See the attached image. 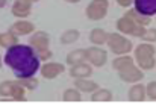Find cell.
I'll list each match as a JSON object with an SVG mask.
<instances>
[{"label":"cell","instance_id":"603a6c76","mask_svg":"<svg viewBox=\"0 0 156 106\" xmlns=\"http://www.w3.org/2000/svg\"><path fill=\"white\" fill-rule=\"evenodd\" d=\"M79 30H74V29H70V30H67V32H64V35L61 37V43L62 44H71V43H74L77 38H79Z\"/></svg>","mask_w":156,"mask_h":106},{"label":"cell","instance_id":"484cf974","mask_svg":"<svg viewBox=\"0 0 156 106\" xmlns=\"http://www.w3.org/2000/svg\"><path fill=\"white\" fill-rule=\"evenodd\" d=\"M141 38H143L144 41H147V43H155L156 41V29H147Z\"/></svg>","mask_w":156,"mask_h":106},{"label":"cell","instance_id":"9a60e30c","mask_svg":"<svg viewBox=\"0 0 156 106\" xmlns=\"http://www.w3.org/2000/svg\"><path fill=\"white\" fill-rule=\"evenodd\" d=\"M146 97H147V88L141 83H136L129 90V100L130 102H143Z\"/></svg>","mask_w":156,"mask_h":106},{"label":"cell","instance_id":"52a82bcc","mask_svg":"<svg viewBox=\"0 0 156 106\" xmlns=\"http://www.w3.org/2000/svg\"><path fill=\"white\" fill-rule=\"evenodd\" d=\"M64 65L59 62H47L41 67V74L46 79H55L56 76H59L61 73H64Z\"/></svg>","mask_w":156,"mask_h":106},{"label":"cell","instance_id":"836d02e7","mask_svg":"<svg viewBox=\"0 0 156 106\" xmlns=\"http://www.w3.org/2000/svg\"><path fill=\"white\" fill-rule=\"evenodd\" d=\"M0 35H2V34H0Z\"/></svg>","mask_w":156,"mask_h":106},{"label":"cell","instance_id":"cb8c5ba5","mask_svg":"<svg viewBox=\"0 0 156 106\" xmlns=\"http://www.w3.org/2000/svg\"><path fill=\"white\" fill-rule=\"evenodd\" d=\"M79 91H80L79 88H70V90H67L64 93V100L65 102H79L82 99V96H80Z\"/></svg>","mask_w":156,"mask_h":106},{"label":"cell","instance_id":"d6986e66","mask_svg":"<svg viewBox=\"0 0 156 106\" xmlns=\"http://www.w3.org/2000/svg\"><path fill=\"white\" fill-rule=\"evenodd\" d=\"M132 65H133V58H130V56H121V55H118V58H115L114 62H112V67L117 71H123V70H126V68H129Z\"/></svg>","mask_w":156,"mask_h":106},{"label":"cell","instance_id":"1f68e13d","mask_svg":"<svg viewBox=\"0 0 156 106\" xmlns=\"http://www.w3.org/2000/svg\"><path fill=\"white\" fill-rule=\"evenodd\" d=\"M27 2H30V3H35V2H38V0H27Z\"/></svg>","mask_w":156,"mask_h":106},{"label":"cell","instance_id":"ac0fdd59","mask_svg":"<svg viewBox=\"0 0 156 106\" xmlns=\"http://www.w3.org/2000/svg\"><path fill=\"white\" fill-rule=\"evenodd\" d=\"M108 37H109V34H106L103 29L96 27V29H93L91 34H90V41H91L93 44H96V46H102V44H105V43L108 41Z\"/></svg>","mask_w":156,"mask_h":106},{"label":"cell","instance_id":"7a4b0ae2","mask_svg":"<svg viewBox=\"0 0 156 106\" xmlns=\"http://www.w3.org/2000/svg\"><path fill=\"white\" fill-rule=\"evenodd\" d=\"M155 47L149 43L140 44L135 49V56H136V62H138L140 68L152 70L155 67Z\"/></svg>","mask_w":156,"mask_h":106},{"label":"cell","instance_id":"2e32d148","mask_svg":"<svg viewBox=\"0 0 156 106\" xmlns=\"http://www.w3.org/2000/svg\"><path fill=\"white\" fill-rule=\"evenodd\" d=\"M85 59H88V52H87L85 49H77V50H73V52L68 53V56H67V62H68L70 65L85 62Z\"/></svg>","mask_w":156,"mask_h":106},{"label":"cell","instance_id":"d6a6232c","mask_svg":"<svg viewBox=\"0 0 156 106\" xmlns=\"http://www.w3.org/2000/svg\"><path fill=\"white\" fill-rule=\"evenodd\" d=\"M0 67H2V56H0Z\"/></svg>","mask_w":156,"mask_h":106},{"label":"cell","instance_id":"277c9868","mask_svg":"<svg viewBox=\"0 0 156 106\" xmlns=\"http://www.w3.org/2000/svg\"><path fill=\"white\" fill-rule=\"evenodd\" d=\"M106 44L111 49V52L115 55H126L132 50V43L124 37H121L120 34H109Z\"/></svg>","mask_w":156,"mask_h":106},{"label":"cell","instance_id":"f546056e","mask_svg":"<svg viewBox=\"0 0 156 106\" xmlns=\"http://www.w3.org/2000/svg\"><path fill=\"white\" fill-rule=\"evenodd\" d=\"M6 5V0H0V8H3Z\"/></svg>","mask_w":156,"mask_h":106},{"label":"cell","instance_id":"9c48e42d","mask_svg":"<svg viewBox=\"0 0 156 106\" xmlns=\"http://www.w3.org/2000/svg\"><path fill=\"white\" fill-rule=\"evenodd\" d=\"M135 9L144 15H156V0H133Z\"/></svg>","mask_w":156,"mask_h":106},{"label":"cell","instance_id":"6da1fadb","mask_svg":"<svg viewBox=\"0 0 156 106\" xmlns=\"http://www.w3.org/2000/svg\"><path fill=\"white\" fill-rule=\"evenodd\" d=\"M5 62L18 79L30 77L40 70V56L32 46L15 44L9 47L5 55Z\"/></svg>","mask_w":156,"mask_h":106},{"label":"cell","instance_id":"5b68a950","mask_svg":"<svg viewBox=\"0 0 156 106\" xmlns=\"http://www.w3.org/2000/svg\"><path fill=\"white\" fill-rule=\"evenodd\" d=\"M108 8H109L108 0H91L90 5L87 6V17L93 21L102 20L108 12Z\"/></svg>","mask_w":156,"mask_h":106},{"label":"cell","instance_id":"5bb4252c","mask_svg":"<svg viewBox=\"0 0 156 106\" xmlns=\"http://www.w3.org/2000/svg\"><path fill=\"white\" fill-rule=\"evenodd\" d=\"M34 29H35V26L30 23V21H17V23H14L12 26H11V32H14L17 37H21V35H27V34H30V32H34Z\"/></svg>","mask_w":156,"mask_h":106},{"label":"cell","instance_id":"44dd1931","mask_svg":"<svg viewBox=\"0 0 156 106\" xmlns=\"http://www.w3.org/2000/svg\"><path fill=\"white\" fill-rule=\"evenodd\" d=\"M15 44H18V41H17V35H15L14 32L9 30V32L0 35V46H2V47L9 49V47H12V46H15Z\"/></svg>","mask_w":156,"mask_h":106},{"label":"cell","instance_id":"7c38bea8","mask_svg":"<svg viewBox=\"0 0 156 106\" xmlns=\"http://www.w3.org/2000/svg\"><path fill=\"white\" fill-rule=\"evenodd\" d=\"M91 73H93V68H91L88 64H85V62L74 64V65H71V68H70V74H71L73 77H76V79L88 77V76H91Z\"/></svg>","mask_w":156,"mask_h":106},{"label":"cell","instance_id":"8fae6325","mask_svg":"<svg viewBox=\"0 0 156 106\" xmlns=\"http://www.w3.org/2000/svg\"><path fill=\"white\" fill-rule=\"evenodd\" d=\"M30 5L32 3L27 2V0H15L14 5H12V14L18 18H26L32 11Z\"/></svg>","mask_w":156,"mask_h":106},{"label":"cell","instance_id":"83f0119b","mask_svg":"<svg viewBox=\"0 0 156 106\" xmlns=\"http://www.w3.org/2000/svg\"><path fill=\"white\" fill-rule=\"evenodd\" d=\"M38 53V56H40V59L41 61H47L50 56H52V52L49 50V49H43V50H37Z\"/></svg>","mask_w":156,"mask_h":106},{"label":"cell","instance_id":"4316f807","mask_svg":"<svg viewBox=\"0 0 156 106\" xmlns=\"http://www.w3.org/2000/svg\"><path fill=\"white\" fill-rule=\"evenodd\" d=\"M146 88H147V96H149V99L156 100V82H150Z\"/></svg>","mask_w":156,"mask_h":106},{"label":"cell","instance_id":"ffe728a7","mask_svg":"<svg viewBox=\"0 0 156 106\" xmlns=\"http://www.w3.org/2000/svg\"><path fill=\"white\" fill-rule=\"evenodd\" d=\"M74 87L79 88L80 91H88V93L96 91V90L99 88V85H97L96 82H93V80H87V77L76 79V80H74Z\"/></svg>","mask_w":156,"mask_h":106},{"label":"cell","instance_id":"30bf717a","mask_svg":"<svg viewBox=\"0 0 156 106\" xmlns=\"http://www.w3.org/2000/svg\"><path fill=\"white\" fill-rule=\"evenodd\" d=\"M118 73H120V79L123 82H138L144 77L143 71L140 68H136L135 65H132V67H129L123 71H118Z\"/></svg>","mask_w":156,"mask_h":106},{"label":"cell","instance_id":"4dcf8cb0","mask_svg":"<svg viewBox=\"0 0 156 106\" xmlns=\"http://www.w3.org/2000/svg\"><path fill=\"white\" fill-rule=\"evenodd\" d=\"M65 2H68V3H77L79 0H65Z\"/></svg>","mask_w":156,"mask_h":106},{"label":"cell","instance_id":"d4e9b609","mask_svg":"<svg viewBox=\"0 0 156 106\" xmlns=\"http://www.w3.org/2000/svg\"><path fill=\"white\" fill-rule=\"evenodd\" d=\"M21 87H24V88H27V90H35L37 87H38V80L37 79H34L32 76L30 77H21L20 80H17Z\"/></svg>","mask_w":156,"mask_h":106},{"label":"cell","instance_id":"4fadbf2b","mask_svg":"<svg viewBox=\"0 0 156 106\" xmlns=\"http://www.w3.org/2000/svg\"><path fill=\"white\" fill-rule=\"evenodd\" d=\"M138 27V24L133 21V20H130L129 17H121L118 21H117V29L120 30V32H123L124 35L126 34H129V35H133L135 34V29Z\"/></svg>","mask_w":156,"mask_h":106},{"label":"cell","instance_id":"8992f818","mask_svg":"<svg viewBox=\"0 0 156 106\" xmlns=\"http://www.w3.org/2000/svg\"><path fill=\"white\" fill-rule=\"evenodd\" d=\"M87 52H88V61L94 65V67H102L105 65V62H106V58H108V55L105 52L102 47H90V49H87Z\"/></svg>","mask_w":156,"mask_h":106},{"label":"cell","instance_id":"7402d4cb","mask_svg":"<svg viewBox=\"0 0 156 106\" xmlns=\"http://www.w3.org/2000/svg\"><path fill=\"white\" fill-rule=\"evenodd\" d=\"M91 100L93 102H109V100H112V93L105 88H97L96 93H93Z\"/></svg>","mask_w":156,"mask_h":106},{"label":"cell","instance_id":"3957f363","mask_svg":"<svg viewBox=\"0 0 156 106\" xmlns=\"http://www.w3.org/2000/svg\"><path fill=\"white\" fill-rule=\"evenodd\" d=\"M0 96L3 99H12V100H24V87H21L18 82L6 80L0 83Z\"/></svg>","mask_w":156,"mask_h":106},{"label":"cell","instance_id":"e0dca14e","mask_svg":"<svg viewBox=\"0 0 156 106\" xmlns=\"http://www.w3.org/2000/svg\"><path fill=\"white\" fill-rule=\"evenodd\" d=\"M126 17H129L130 20H133L136 24H141V26H147V24L152 21L149 15H144V14L138 12L135 8H133V9H129V11L126 12Z\"/></svg>","mask_w":156,"mask_h":106},{"label":"cell","instance_id":"ba28073f","mask_svg":"<svg viewBox=\"0 0 156 106\" xmlns=\"http://www.w3.org/2000/svg\"><path fill=\"white\" fill-rule=\"evenodd\" d=\"M29 44L35 49V50H43V49H49V35L43 30L40 32H35L30 40H29Z\"/></svg>","mask_w":156,"mask_h":106},{"label":"cell","instance_id":"f1b7e54d","mask_svg":"<svg viewBox=\"0 0 156 106\" xmlns=\"http://www.w3.org/2000/svg\"><path fill=\"white\" fill-rule=\"evenodd\" d=\"M133 0H117V3L120 5V6H123V8H127V6H130V3H132Z\"/></svg>","mask_w":156,"mask_h":106}]
</instances>
